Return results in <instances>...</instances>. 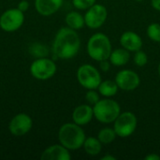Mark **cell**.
<instances>
[{
	"label": "cell",
	"mask_w": 160,
	"mask_h": 160,
	"mask_svg": "<svg viewBox=\"0 0 160 160\" xmlns=\"http://www.w3.org/2000/svg\"><path fill=\"white\" fill-rule=\"evenodd\" d=\"M81 48V38L76 30L68 27L60 28L53 39V54L60 59H71L79 52Z\"/></svg>",
	"instance_id": "1"
},
{
	"label": "cell",
	"mask_w": 160,
	"mask_h": 160,
	"mask_svg": "<svg viewBox=\"0 0 160 160\" xmlns=\"http://www.w3.org/2000/svg\"><path fill=\"white\" fill-rule=\"evenodd\" d=\"M85 139L83 129L74 122L64 124L58 131L59 142L68 150H78L82 148Z\"/></svg>",
	"instance_id": "2"
},
{
	"label": "cell",
	"mask_w": 160,
	"mask_h": 160,
	"mask_svg": "<svg viewBox=\"0 0 160 160\" xmlns=\"http://www.w3.org/2000/svg\"><path fill=\"white\" fill-rule=\"evenodd\" d=\"M112 51V42L109 37L103 33H96L88 39L87 53L90 58L97 62L109 59Z\"/></svg>",
	"instance_id": "3"
},
{
	"label": "cell",
	"mask_w": 160,
	"mask_h": 160,
	"mask_svg": "<svg viewBox=\"0 0 160 160\" xmlns=\"http://www.w3.org/2000/svg\"><path fill=\"white\" fill-rule=\"evenodd\" d=\"M94 117L102 124H111L115 121L121 113V108L118 102L106 98L99 99V101L93 106Z\"/></svg>",
	"instance_id": "4"
},
{
	"label": "cell",
	"mask_w": 160,
	"mask_h": 160,
	"mask_svg": "<svg viewBox=\"0 0 160 160\" xmlns=\"http://www.w3.org/2000/svg\"><path fill=\"white\" fill-rule=\"evenodd\" d=\"M77 80L85 89H98L102 82L100 72L97 68L90 64L82 65L77 70Z\"/></svg>",
	"instance_id": "5"
},
{
	"label": "cell",
	"mask_w": 160,
	"mask_h": 160,
	"mask_svg": "<svg viewBox=\"0 0 160 160\" xmlns=\"http://www.w3.org/2000/svg\"><path fill=\"white\" fill-rule=\"evenodd\" d=\"M138 126L137 116L131 112H121L113 122V129L120 138H128L131 136Z\"/></svg>",
	"instance_id": "6"
},
{
	"label": "cell",
	"mask_w": 160,
	"mask_h": 160,
	"mask_svg": "<svg viewBox=\"0 0 160 160\" xmlns=\"http://www.w3.org/2000/svg\"><path fill=\"white\" fill-rule=\"evenodd\" d=\"M56 64L50 58L40 57L34 60L30 66L31 75L40 81H47L54 76L56 73Z\"/></svg>",
	"instance_id": "7"
},
{
	"label": "cell",
	"mask_w": 160,
	"mask_h": 160,
	"mask_svg": "<svg viewBox=\"0 0 160 160\" xmlns=\"http://www.w3.org/2000/svg\"><path fill=\"white\" fill-rule=\"evenodd\" d=\"M24 12L18 8L7 9L0 16V28L6 32H14L22 27L24 22Z\"/></svg>",
	"instance_id": "8"
},
{
	"label": "cell",
	"mask_w": 160,
	"mask_h": 160,
	"mask_svg": "<svg viewBox=\"0 0 160 160\" xmlns=\"http://www.w3.org/2000/svg\"><path fill=\"white\" fill-rule=\"evenodd\" d=\"M108 18V10L105 6L94 4L84 14L85 25L90 29H98L101 27Z\"/></svg>",
	"instance_id": "9"
},
{
	"label": "cell",
	"mask_w": 160,
	"mask_h": 160,
	"mask_svg": "<svg viewBox=\"0 0 160 160\" xmlns=\"http://www.w3.org/2000/svg\"><path fill=\"white\" fill-rule=\"evenodd\" d=\"M114 81L119 89L123 91H133L137 89L141 83V78L139 74L130 69L120 70L116 74Z\"/></svg>",
	"instance_id": "10"
},
{
	"label": "cell",
	"mask_w": 160,
	"mask_h": 160,
	"mask_svg": "<svg viewBox=\"0 0 160 160\" xmlns=\"http://www.w3.org/2000/svg\"><path fill=\"white\" fill-rule=\"evenodd\" d=\"M33 126L32 118L23 112L16 114L8 124L9 132L16 137H21L27 134Z\"/></svg>",
	"instance_id": "11"
},
{
	"label": "cell",
	"mask_w": 160,
	"mask_h": 160,
	"mask_svg": "<svg viewBox=\"0 0 160 160\" xmlns=\"http://www.w3.org/2000/svg\"><path fill=\"white\" fill-rule=\"evenodd\" d=\"M41 160H70L71 155L69 153V150L60 144H54L51 145L48 148H46L41 156Z\"/></svg>",
	"instance_id": "12"
},
{
	"label": "cell",
	"mask_w": 160,
	"mask_h": 160,
	"mask_svg": "<svg viewBox=\"0 0 160 160\" xmlns=\"http://www.w3.org/2000/svg\"><path fill=\"white\" fill-rule=\"evenodd\" d=\"M94 117L93 107L89 104L77 106L72 112V120L75 124L82 127L88 125Z\"/></svg>",
	"instance_id": "13"
},
{
	"label": "cell",
	"mask_w": 160,
	"mask_h": 160,
	"mask_svg": "<svg viewBox=\"0 0 160 160\" xmlns=\"http://www.w3.org/2000/svg\"><path fill=\"white\" fill-rule=\"evenodd\" d=\"M120 44L129 52H137L142 48L143 42L142 38L134 31H126L120 37Z\"/></svg>",
	"instance_id": "14"
},
{
	"label": "cell",
	"mask_w": 160,
	"mask_h": 160,
	"mask_svg": "<svg viewBox=\"0 0 160 160\" xmlns=\"http://www.w3.org/2000/svg\"><path fill=\"white\" fill-rule=\"evenodd\" d=\"M63 5V0H35L36 10L42 16H51L57 12Z\"/></svg>",
	"instance_id": "15"
},
{
	"label": "cell",
	"mask_w": 160,
	"mask_h": 160,
	"mask_svg": "<svg viewBox=\"0 0 160 160\" xmlns=\"http://www.w3.org/2000/svg\"><path fill=\"white\" fill-rule=\"evenodd\" d=\"M130 52L125 48H118L112 50L109 57V61L115 67H123L127 65L130 59Z\"/></svg>",
	"instance_id": "16"
},
{
	"label": "cell",
	"mask_w": 160,
	"mask_h": 160,
	"mask_svg": "<svg viewBox=\"0 0 160 160\" xmlns=\"http://www.w3.org/2000/svg\"><path fill=\"white\" fill-rule=\"evenodd\" d=\"M65 22L67 25L74 30H80L85 25L84 16L78 11H70L66 15Z\"/></svg>",
	"instance_id": "17"
},
{
	"label": "cell",
	"mask_w": 160,
	"mask_h": 160,
	"mask_svg": "<svg viewBox=\"0 0 160 160\" xmlns=\"http://www.w3.org/2000/svg\"><path fill=\"white\" fill-rule=\"evenodd\" d=\"M85 153L89 156L95 157L98 156L101 150H102V143L100 142V141L95 137H88L85 139L83 145H82Z\"/></svg>",
	"instance_id": "18"
},
{
	"label": "cell",
	"mask_w": 160,
	"mask_h": 160,
	"mask_svg": "<svg viewBox=\"0 0 160 160\" xmlns=\"http://www.w3.org/2000/svg\"><path fill=\"white\" fill-rule=\"evenodd\" d=\"M118 89L119 87L115 82V81H112V80H106L101 82L98 87V93L105 98H112L115 96L118 92Z\"/></svg>",
	"instance_id": "19"
},
{
	"label": "cell",
	"mask_w": 160,
	"mask_h": 160,
	"mask_svg": "<svg viewBox=\"0 0 160 160\" xmlns=\"http://www.w3.org/2000/svg\"><path fill=\"white\" fill-rule=\"evenodd\" d=\"M116 133L113 128H104L100 129L98 133V139L100 141L102 144H109L112 143L115 138H116Z\"/></svg>",
	"instance_id": "20"
},
{
	"label": "cell",
	"mask_w": 160,
	"mask_h": 160,
	"mask_svg": "<svg viewBox=\"0 0 160 160\" xmlns=\"http://www.w3.org/2000/svg\"><path fill=\"white\" fill-rule=\"evenodd\" d=\"M147 36L148 38L154 41L160 43V23L158 22H152L147 27Z\"/></svg>",
	"instance_id": "21"
},
{
	"label": "cell",
	"mask_w": 160,
	"mask_h": 160,
	"mask_svg": "<svg viewBox=\"0 0 160 160\" xmlns=\"http://www.w3.org/2000/svg\"><path fill=\"white\" fill-rule=\"evenodd\" d=\"M133 61H134L136 66L142 68V67H144L147 64L148 56H147V54L144 52L140 50V51L135 52V54H134V57H133Z\"/></svg>",
	"instance_id": "22"
},
{
	"label": "cell",
	"mask_w": 160,
	"mask_h": 160,
	"mask_svg": "<svg viewBox=\"0 0 160 160\" xmlns=\"http://www.w3.org/2000/svg\"><path fill=\"white\" fill-rule=\"evenodd\" d=\"M99 99H100L99 93H98L96 89H90L85 94V100L91 106H94L95 104H97L99 101Z\"/></svg>",
	"instance_id": "23"
},
{
	"label": "cell",
	"mask_w": 160,
	"mask_h": 160,
	"mask_svg": "<svg viewBox=\"0 0 160 160\" xmlns=\"http://www.w3.org/2000/svg\"><path fill=\"white\" fill-rule=\"evenodd\" d=\"M97 0H72L73 6L80 10H86L94 4H96Z\"/></svg>",
	"instance_id": "24"
},
{
	"label": "cell",
	"mask_w": 160,
	"mask_h": 160,
	"mask_svg": "<svg viewBox=\"0 0 160 160\" xmlns=\"http://www.w3.org/2000/svg\"><path fill=\"white\" fill-rule=\"evenodd\" d=\"M111 62L109 61V59L107 60H102L99 62V68L100 70H102L103 72H107L110 70V68H111Z\"/></svg>",
	"instance_id": "25"
},
{
	"label": "cell",
	"mask_w": 160,
	"mask_h": 160,
	"mask_svg": "<svg viewBox=\"0 0 160 160\" xmlns=\"http://www.w3.org/2000/svg\"><path fill=\"white\" fill-rule=\"evenodd\" d=\"M17 8H18L20 10H22V12H25V11L29 8V2H28L27 0H22V1L19 2Z\"/></svg>",
	"instance_id": "26"
},
{
	"label": "cell",
	"mask_w": 160,
	"mask_h": 160,
	"mask_svg": "<svg viewBox=\"0 0 160 160\" xmlns=\"http://www.w3.org/2000/svg\"><path fill=\"white\" fill-rule=\"evenodd\" d=\"M144 159L145 160H160V156H158V154L153 153V154H149V155H147V156L144 158Z\"/></svg>",
	"instance_id": "27"
},
{
	"label": "cell",
	"mask_w": 160,
	"mask_h": 160,
	"mask_svg": "<svg viewBox=\"0 0 160 160\" xmlns=\"http://www.w3.org/2000/svg\"><path fill=\"white\" fill-rule=\"evenodd\" d=\"M151 4L156 10L160 11V0H151Z\"/></svg>",
	"instance_id": "28"
},
{
	"label": "cell",
	"mask_w": 160,
	"mask_h": 160,
	"mask_svg": "<svg viewBox=\"0 0 160 160\" xmlns=\"http://www.w3.org/2000/svg\"><path fill=\"white\" fill-rule=\"evenodd\" d=\"M101 160H116V158L113 157V156H111V155H105L104 157H102Z\"/></svg>",
	"instance_id": "29"
},
{
	"label": "cell",
	"mask_w": 160,
	"mask_h": 160,
	"mask_svg": "<svg viewBox=\"0 0 160 160\" xmlns=\"http://www.w3.org/2000/svg\"><path fill=\"white\" fill-rule=\"evenodd\" d=\"M158 75H159L160 77V63L158 64Z\"/></svg>",
	"instance_id": "30"
},
{
	"label": "cell",
	"mask_w": 160,
	"mask_h": 160,
	"mask_svg": "<svg viewBox=\"0 0 160 160\" xmlns=\"http://www.w3.org/2000/svg\"><path fill=\"white\" fill-rule=\"evenodd\" d=\"M135 1H138V2H142V1H143V0H135Z\"/></svg>",
	"instance_id": "31"
}]
</instances>
